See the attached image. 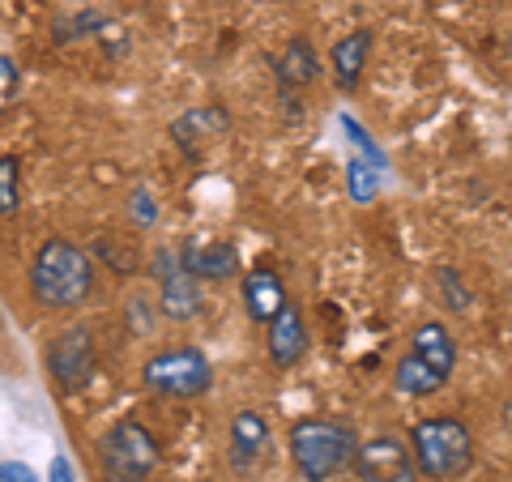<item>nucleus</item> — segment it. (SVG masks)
<instances>
[{"label":"nucleus","mask_w":512,"mask_h":482,"mask_svg":"<svg viewBox=\"0 0 512 482\" xmlns=\"http://www.w3.org/2000/svg\"><path fill=\"white\" fill-rule=\"evenodd\" d=\"M94 295V256L64 235L43 239L30 256V299L43 312H77Z\"/></svg>","instance_id":"f257e3e1"},{"label":"nucleus","mask_w":512,"mask_h":482,"mask_svg":"<svg viewBox=\"0 0 512 482\" xmlns=\"http://www.w3.org/2000/svg\"><path fill=\"white\" fill-rule=\"evenodd\" d=\"M359 453V431L342 419H299L291 423V461L303 482H329Z\"/></svg>","instance_id":"f03ea898"},{"label":"nucleus","mask_w":512,"mask_h":482,"mask_svg":"<svg viewBox=\"0 0 512 482\" xmlns=\"http://www.w3.org/2000/svg\"><path fill=\"white\" fill-rule=\"evenodd\" d=\"M410 453L427 482H457L474 465V431L453 414H431L410 427Z\"/></svg>","instance_id":"7ed1b4c3"},{"label":"nucleus","mask_w":512,"mask_h":482,"mask_svg":"<svg viewBox=\"0 0 512 482\" xmlns=\"http://www.w3.org/2000/svg\"><path fill=\"white\" fill-rule=\"evenodd\" d=\"M99 461L111 482H150L163 461V444L141 419H120L99 440Z\"/></svg>","instance_id":"20e7f679"},{"label":"nucleus","mask_w":512,"mask_h":482,"mask_svg":"<svg viewBox=\"0 0 512 482\" xmlns=\"http://www.w3.org/2000/svg\"><path fill=\"white\" fill-rule=\"evenodd\" d=\"M141 380L146 389L158 397H175V401H192V397H205L214 384V363L201 355L197 346H171L163 355L146 359L141 367Z\"/></svg>","instance_id":"39448f33"},{"label":"nucleus","mask_w":512,"mask_h":482,"mask_svg":"<svg viewBox=\"0 0 512 482\" xmlns=\"http://www.w3.org/2000/svg\"><path fill=\"white\" fill-rule=\"evenodd\" d=\"M43 363H47V376H52V384L60 393L86 389L94 367H99V342H94V329L73 325V329L56 333L43 350Z\"/></svg>","instance_id":"423d86ee"},{"label":"nucleus","mask_w":512,"mask_h":482,"mask_svg":"<svg viewBox=\"0 0 512 482\" xmlns=\"http://www.w3.org/2000/svg\"><path fill=\"white\" fill-rule=\"evenodd\" d=\"M150 278L158 286V312H163L167 320L184 325V320H192V316L201 312V303H205L201 299V282L180 265V252L158 248L154 252V265H150Z\"/></svg>","instance_id":"0eeeda50"},{"label":"nucleus","mask_w":512,"mask_h":482,"mask_svg":"<svg viewBox=\"0 0 512 482\" xmlns=\"http://www.w3.org/2000/svg\"><path fill=\"white\" fill-rule=\"evenodd\" d=\"M350 470H355L359 482H419V465H414V453H410V440L402 436H389V431H380V436L363 440L355 461H350Z\"/></svg>","instance_id":"6e6552de"},{"label":"nucleus","mask_w":512,"mask_h":482,"mask_svg":"<svg viewBox=\"0 0 512 482\" xmlns=\"http://www.w3.org/2000/svg\"><path fill=\"white\" fill-rule=\"evenodd\" d=\"M312 346V333H308V320H303V308L295 299H286V308L265 325V350H269V363L274 367H295L303 363Z\"/></svg>","instance_id":"1a4fd4ad"},{"label":"nucleus","mask_w":512,"mask_h":482,"mask_svg":"<svg viewBox=\"0 0 512 482\" xmlns=\"http://www.w3.org/2000/svg\"><path fill=\"white\" fill-rule=\"evenodd\" d=\"M227 128H231V111L227 107L222 103H201V107H188L184 116H175L167 133H171V141L180 150L201 154L205 146H214Z\"/></svg>","instance_id":"9d476101"},{"label":"nucleus","mask_w":512,"mask_h":482,"mask_svg":"<svg viewBox=\"0 0 512 482\" xmlns=\"http://www.w3.org/2000/svg\"><path fill=\"white\" fill-rule=\"evenodd\" d=\"M180 265L192 273L197 282H227L239 273V248L227 239H188L180 248Z\"/></svg>","instance_id":"9b49d317"},{"label":"nucleus","mask_w":512,"mask_h":482,"mask_svg":"<svg viewBox=\"0 0 512 482\" xmlns=\"http://www.w3.org/2000/svg\"><path fill=\"white\" fill-rule=\"evenodd\" d=\"M269 448V419L261 410H235L231 419V465L239 474H256V465H261Z\"/></svg>","instance_id":"f8f14e48"},{"label":"nucleus","mask_w":512,"mask_h":482,"mask_svg":"<svg viewBox=\"0 0 512 482\" xmlns=\"http://www.w3.org/2000/svg\"><path fill=\"white\" fill-rule=\"evenodd\" d=\"M372 30L359 26L350 30V35H342L338 43L329 47V73H333V86H338L342 94L359 90L363 82V69H367V56H372Z\"/></svg>","instance_id":"ddd939ff"},{"label":"nucleus","mask_w":512,"mask_h":482,"mask_svg":"<svg viewBox=\"0 0 512 482\" xmlns=\"http://www.w3.org/2000/svg\"><path fill=\"white\" fill-rule=\"evenodd\" d=\"M239 295H244V312L252 325H269L282 308H286V286L274 269H248L244 282H239Z\"/></svg>","instance_id":"4468645a"},{"label":"nucleus","mask_w":512,"mask_h":482,"mask_svg":"<svg viewBox=\"0 0 512 482\" xmlns=\"http://www.w3.org/2000/svg\"><path fill=\"white\" fill-rule=\"evenodd\" d=\"M410 355H419L440 380H453V372H457V342L440 320H423V325L410 333Z\"/></svg>","instance_id":"2eb2a0df"},{"label":"nucleus","mask_w":512,"mask_h":482,"mask_svg":"<svg viewBox=\"0 0 512 482\" xmlns=\"http://www.w3.org/2000/svg\"><path fill=\"white\" fill-rule=\"evenodd\" d=\"M320 77V56H316V47L308 39H291L286 43V52L278 60V82L282 90H303V86H312Z\"/></svg>","instance_id":"dca6fc26"},{"label":"nucleus","mask_w":512,"mask_h":482,"mask_svg":"<svg viewBox=\"0 0 512 482\" xmlns=\"http://www.w3.org/2000/svg\"><path fill=\"white\" fill-rule=\"evenodd\" d=\"M448 380H440L431 367L419 359V355H406L397 359V367H393V389L402 393V397H431V393H440Z\"/></svg>","instance_id":"f3484780"},{"label":"nucleus","mask_w":512,"mask_h":482,"mask_svg":"<svg viewBox=\"0 0 512 482\" xmlns=\"http://www.w3.org/2000/svg\"><path fill=\"white\" fill-rule=\"evenodd\" d=\"M94 256L116 273V278H137L141 273V248L133 244V239H124V244H116V235H99V244H94Z\"/></svg>","instance_id":"a211bd4d"},{"label":"nucleus","mask_w":512,"mask_h":482,"mask_svg":"<svg viewBox=\"0 0 512 482\" xmlns=\"http://www.w3.org/2000/svg\"><path fill=\"white\" fill-rule=\"evenodd\" d=\"M22 210V163L18 154H0V218H18Z\"/></svg>","instance_id":"6ab92c4d"},{"label":"nucleus","mask_w":512,"mask_h":482,"mask_svg":"<svg viewBox=\"0 0 512 482\" xmlns=\"http://www.w3.org/2000/svg\"><path fill=\"white\" fill-rule=\"evenodd\" d=\"M436 286H440V295H444V308H448V312H470L474 295H470V286L461 282V273H457L453 265H440V269H436Z\"/></svg>","instance_id":"aec40b11"},{"label":"nucleus","mask_w":512,"mask_h":482,"mask_svg":"<svg viewBox=\"0 0 512 482\" xmlns=\"http://www.w3.org/2000/svg\"><path fill=\"white\" fill-rule=\"evenodd\" d=\"M133 218L141 222V227H150V222L158 218V201L150 197L146 188H137V192H133Z\"/></svg>","instance_id":"412c9836"},{"label":"nucleus","mask_w":512,"mask_h":482,"mask_svg":"<svg viewBox=\"0 0 512 482\" xmlns=\"http://www.w3.org/2000/svg\"><path fill=\"white\" fill-rule=\"evenodd\" d=\"M0 482H39V474L26 461H5L0 465Z\"/></svg>","instance_id":"4be33fe9"},{"label":"nucleus","mask_w":512,"mask_h":482,"mask_svg":"<svg viewBox=\"0 0 512 482\" xmlns=\"http://www.w3.org/2000/svg\"><path fill=\"white\" fill-rule=\"evenodd\" d=\"M350 171H355V175H350V192H355L359 201H367V197H372V180H367V175H363L367 167H363V163H355Z\"/></svg>","instance_id":"5701e85b"},{"label":"nucleus","mask_w":512,"mask_h":482,"mask_svg":"<svg viewBox=\"0 0 512 482\" xmlns=\"http://www.w3.org/2000/svg\"><path fill=\"white\" fill-rule=\"evenodd\" d=\"M52 482H73V465L64 461V457L52 461Z\"/></svg>","instance_id":"b1692460"},{"label":"nucleus","mask_w":512,"mask_h":482,"mask_svg":"<svg viewBox=\"0 0 512 482\" xmlns=\"http://www.w3.org/2000/svg\"><path fill=\"white\" fill-rule=\"evenodd\" d=\"M504 423H508V436H512V401L504 406Z\"/></svg>","instance_id":"393cba45"},{"label":"nucleus","mask_w":512,"mask_h":482,"mask_svg":"<svg viewBox=\"0 0 512 482\" xmlns=\"http://www.w3.org/2000/svg\"><path fill=\"white\" fill-rule=\"evenodd\" d=\"M508 286H512V282H508Z\"/></svg>","instance_id":"a878e982"}]
</instances>
